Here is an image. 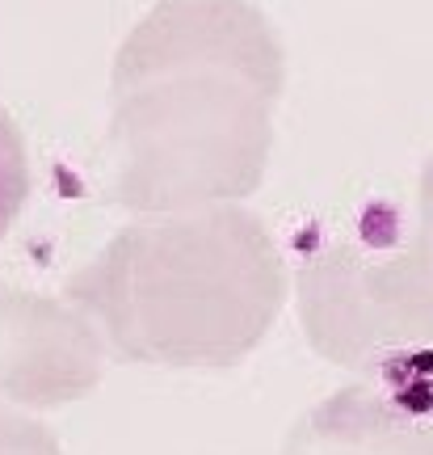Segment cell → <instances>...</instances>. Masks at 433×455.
<instances>
[{
    "label": "cell",
    "instance_id": "6da1fadb",
    "mask_svg": "<svg viewBox=\"0 0 433 455\" xmlns=\"http://www.w3.org/2000/svg\"><path fill=\"white\" fill-rule=\"evenodd\" d=\"M287 51L248 0H161L122 38L97 181L130 215L202 212L265 181Z\"/></svg>",
    "mask_w": 433,
    "mask_h": 455
},
{
    "label": "cell",
    "instance_id": "7a4b0ae2",
    "mask_svg": "<svg viewBox=\"0 0 433 455\" xmlns=\"http://www.w3.org/2000/svg\"><path fill=\"white\" fill-rule=\"evenodd\" d=\"M64 295L110 355L144 367H236L257 350L295 275L270 224L244 203L135 215L67 278Z\"/></svg>",
    "mask_w": 433,
    "mask_h": 455
},
{
    "label": "cell",
    "instance_id": "3957f363",
    "mask_svg": "<svg viewBox=\"0 0 433 455\" xmlns=\"http://www.w3.org/2000/svg\"><path fill=\"white\" fill-rule=\"evenodd\" d=\"M307 346L374 388L433 409V270L413 244L333 236L295 270Z\"/></svg>",
    "mask_w": 433,
    "mask_h": 455
},
{
    "label": "cell",
    "instance_id": "277c9868",
    "mask_svg": "<svg viewBox=\"0 0 433 455\" xmlns=\"http://www.w3.org/2000/svg\"><path fill=\"white\" fill-rule=\"evenodd\" d=\"M110 346L89 312L67 295L0 283V401L13 409H55L81 401L106 379Z\"/></svg>",
    "mask_w": 433,
    "mask_h": 455
},
{
    "label": "cell",
    "instance_id": "5b68a950",
    "mask_svg": "<svg viewBox=\"0 0 433 455\" xmlns=\"http://www.w3.org/2000/svg\"><path fill=\"white\" fill-rule=\"evenodd\" d=\"M290 455H433V409L374 384L333 392L295 430Z\"/></svg>",
    "mask_w": 433,
    "mask_h": 455
},
{
    "label": "cell",
    "instance_id": "8992f818",
    "mask_svg": "<svg viewBox=\"0 0 433 455\" xmlns=\"http://www.w3.org/2000/svg\"><path fill=\"white\" fill-rule=\"evenodd\" d=\"M30 198V148L17 118L0 106V241Z\"/></svg>",
    "mask_w": 433,
    "mask_h": 455
},
{
    "label": "cell",
    "instance_id": "52a82bcc",
    "mask_svg": "<svg viewBox=\"0 0 433 455\" xmlns=\"http://www.w3.org/2000/svg\"><path fill=\"white\" fill-rule=\"evenodd\" d=\"M0 455H64V447L34 413L0 405Z\"/></svg>",
    "mask_w": 433,
    "mask_h": 455
},
{
    "label": "cell",
    "instance_id": "ba28073f",
    "mask_svg": "<svg viewBox=\"0 0 433 455\" xmlns=\"http://www.w3.org/2000/svg\"><path fill=\"white\" fill-rule=\"evenodd\" d=\"M413 244L433 270V156L421 164L417 178V212H413Z\"/></svg>",
    "mask_w": 433,
    "mask_h": 455
}]
</instances>
